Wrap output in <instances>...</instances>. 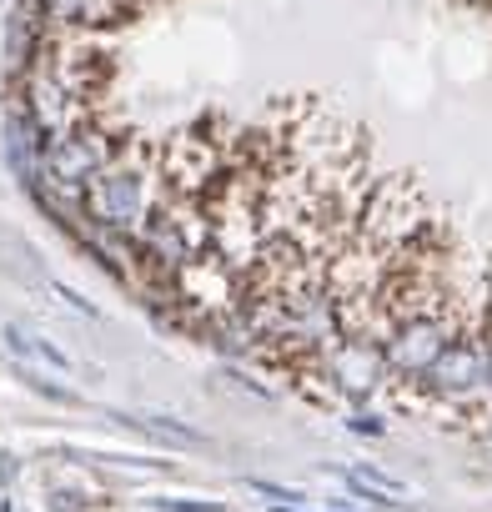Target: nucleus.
I'll return each instance as SVG.
<instances>
[{
  "mask_svg": "<svg viewBox=\"0 0 492 512\" xmlns=\"http://www.w3.org/2000/svg\"><path fill=\"white\" fill-rule=\"evenodd\" d=\"M467 327L457 322V302H442V307H417V312H402L382 327L377 337V352H382V367L387 377L397 382H417L452 337H462Z\"/></svg>",
  "mask_w": 492,
  "mask_h": 512,
  "instance_id": "nucleus-1",
  "label": "nucleus"
},
{
  "mask_svg": "<svg viewBox=\"0 0 492 512\" xmlns=\"http://www.w3.org/2000/svg\"><path fill=\"white\" fill-rule=\"evenodd\" d=\"M81 216L136 241L146 216H151V191H146V171L126 166V161H111L91 176V186L81 191Z\"/></svg>",
  "mask_w": 492,
  "mask_h": 512,
  "instance_id": "nucleus-2",
  "label": "nucleus"
},
{
  "mask_svg": "<svg viewBox=\"0 0 492 512\" xmlns=\"http://www.w3.org/2000/svg\"><path fill=\"white\" fill-rule=\"evenodd\" d=\"M487 342L477 337V332H462V337H452L447 347H442V357L417 377L437 402H452L457 412H472L482 397H487Z\"/></svg>",
  "mask_w": 492,
  "mask_h": 512,
  "instance_id": "nucleus-3",
  "label": "nucleus"
},
{
  "mask_svg": "<svg viewBox=\"0 0 492 512\" xmlns=\"http://www.w3.org/2000/svg\"><path fill=\"white\" fill-rule=\"evenodd\" d=\"M317 372L327 377L332 397H352V402L372 397V387L387 377L377 337H367V332H342L332 347H322L317 352Z\"/></svg>",
  "mask_w": 492,
  "mask_h": 512,
  "instance_id": "nucleus-4",
  "label": "nucleus"
},
{
  "mask_svg": "<svg viewBox=\"0 0 492 512\" xmlns=\"http://www.w3.org/2000/svg\"><path fill=\"white\" fill-rule=\"evenodd\" d=\"M136 0H41V16L51 26L66 31H101V26H121L126 16H136Z\"/></svg>",
  "mask_w": 492,
  "mask_h": 512,
  "instance_id": "nucleus-5",
  "label": "nucleus"
},
{
  "mask_svg": "<svg viewBox=\"0 0 492 512\" xmlns=\"http://www.w3.org/2000/svg\"><path fill=\"white\" fill-rule=\"evenodd\" d=\"M6 342H11V347H16L21 357H36V362H51V367H61V372L71 367L61 347H51V342H41V337H31V332H21V327H6Z\"/></svg>",
  "mask_w": 492,
  "mask_h": 512,
  "instance_id": "nucleus-6",
  "label": "nucleus"
},
{
  "mask_svg": "<svg viewBox=\"0 0 492 512\" xmlns=\"http://www.w3.org/2000/svg\"><path fill=\"white\" fill-rule=\"evenodd\" d=\"M252 487H257V492H267V497H272V502H282V507H287V502H302V492H297V487H277V482H252Z\"/></svg>",
  "mask_w": 492,
  "mask_h": 512,
  "instance_id": "nucleus-7",
  "label": "nucleus"
},
{
  "mask_svg": "<svg viewBox=\"0 0 492 512\" xmlns=\"http://www.w3.org/2000/svg\"><path fill=\"white\" fill-rule=\"evenodd\" d=\"M487 397H492V352H487Z\"/></svg>",
  "mask_w": 492,
  "mask_h": 512,
  "instance_id": "nucleus-8",
  "label": "nucleus"
},
{
  "mask_svg": "<svg viewBox=\"0 0 492 512\" xmlns=\"http://www.w3.org/2000/svg\"><path fill=\"white\" fill-rule=\"evenodd\" d=\"M282 512H297V507H282Z\"/></svg>",
  "mask_w": 492,
  "mask_h": 512,
  "instance_id": "nucleus-9",
  "label": "nucleus"
},
{
  "mask_svg": "<svg viewBox=\"0 0 492 512\" xmlns=\"http://www.w3.org/2000/svg\"><path fill=\"white\" fill-rule=\"evenodd\" d=\"M136 6H146V0H136Z\"/></svg>",
  "mask_w": 492,
  "mask_h": 512,
  "instance_id": "nucleus-10",
  "label": "nucleus"
}]
</instances>
